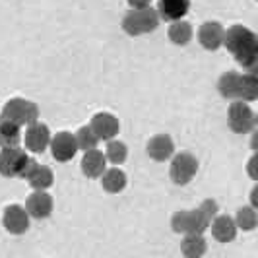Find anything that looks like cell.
I'll list each match as a JSON object with an SVG mask.
<instances>
[{"label":"cell","mask_w":258,"mask_h":258,"mask_svg":"<svg viewBox=\"0 0 258 258\" xmlns=\"http://www.w3.org/2000/svg\"><path fill=\"white\" fill-rule=\"evenodd\" d=\"M223 45L245 70L258 60V35L241 24H235L229 29H225Z\"/></svg>","instance_id":"cell-1"},{"label":"cell","mask_w":258,"mask_h":258,"mask_svg":"<svg viewBox=\"0 0 258 258\" xmlns=\"http://www.w3.org/2000/svg\"><path fill=\"white\" fill-rule=\"evenodd\" d=\"M208 250V243L204 235L200 233H188L181 241V252L184 258H202Z\"/></svg>","instance_id":"cell-16"},{"label":"cell","mask_w":258,"mask_h":258,"mask_svg":"<svg viewBox=\"0 0 258 258\" xmlns=\"http://www.w3.org/2000/svg\"><path fill=\"white\" fill-rule=\"evenodd\" d=\"M74 136H76L78 148H80V150H84V152L95 150V148H97V144H99V138H97V134L93 132V128H91L90 124H88V126H82Z\"/></svg>","instance_id":"cell-27"},{"label":"cell","mask_w":258,"mask_h":258,"mask_svg":"<svg viewBox=\"0 0 258 258\" xmlns=\"http://www.w3.org/2000/svg\"><path fill=\"white\" fill-rule=\"evenodd\" d=\"M167 37L175 45H186L192 39V26L188 22H184V20L173 22L167 29Z\"/></svg>","instance_id":"cell-21"},{"label":"cell","mask_w":258,"mask_h":258,"mask_svg":"<svg viewBox=\"0 0 258 258\" xmlns=\"http://www.w3.org/2000/svg\"><path fill=\"white\" fill-rule=\"evenodd\" d=\"M210 229H212V235H214V239L218 243H231L237 237V229L239 227L235 223V218L223 214V216H218L216 220L212 221Z\"/></svg>","instance_id":"cell-15"},{"label":"cell","mask_w":258,"mask_h":258,"mask_svg":"<svg viewBox=\"0 0 258 258\" xmlns=\"http://www.w3.org/2000/svg\"><path fill=\"white\" fill-rule=\"evenodd\" d=\"M51 154L52 157L58 161V163H68L74 159L76 152L80 150L76 142V136L68 130H62V132H56L51 140Z\"/></svg>","instance_id":"cell-6"},{"label":"cell","mask_w":258,"mask_h":258,"mask_svg":"<svg viewBox=\"0 0 258 258\" xmlns=\"http://www.w3.org/2000/svg\"><path fill=\"white\" fill-rule=\"evenodd\" d=\"M239 88H241V74H237L233 70L221 74L220 82H218V91L221 97H225L229 101L239 99Z\"/></svg>","instance_id":"cell-19"},{"label":"cell","mask_w":258,"mask_h":258,"mask_svg":"<svg viewBox=\"0 0 258 258\" xmlns=\"http://www.w3.org/2000/svg\"><path fill=\"white\" fill-rule=\"evenodd\" d=\"M105 157L113 163V165H122L128 157V146L120 140H109L107 148H105Z\"/></svg>","instance_id":"cell-24"},{"label":"cell","mask_w":258,"mask_h":258,"mask_svg":"<svg viewBox=\"0 0 258 258\" xmlns=\"http://www.w3.org/2000/svg\"><path fill=\"white\" fill-rule=\"evenodd\" d=\"M171 229L179 235H188V210L175 212L171 218Z\"/></svg>","instance_id":"cell-28"},{"label":"cell","mask_w":258,"mask_h":258,"mask_svg":"<svg viewBox=\"0 0 258 258\" xmlns=\"http://www.w3.org/2000/svg\"><path fill=\"white\" fill-rule=\"evenodd\" d=\"M250 148H252L254 152H258V128L252 132V138H250Z\"/></svg>","instance_id":"cell-34"},{"label":"cell","mask_w":258,"mask_h":258,"mask_svg":"<svg viewBox=\"0 0 258 258\" xmlns=\"http://www.w3.org/2000/svg\"><path fill=\"white\" fill-rule=\"evenodd\" d=\"M235 223L243 231H252V229H256L258 225V212L252 206L239 208V212L235 216Z\"/></svg>","instance_id":"cell-26"},{"label":"cell","mask_w":258,"mask_h":258,"mask_svg":"<svg viewBox=\"0 0 258 258\" xmlns=\"http://www.w3.org/2000/svg\"><path fill=\"white\" fill-rule=\"evenodd\" d=\"M190 10V0H159L157 14L165 22H179Z\"/></svg>","instance_id":"cell-14"},{"label":"cell","mask_w":258,"mask_h":258,"mask_svg":"<svg viewBox=\"0 0 258 258\" xmlns=\"http://www.w3.org/2000/svg\"><path fill=\"white\" fill-rule=\"evenodd\" d=\"M196 173H198V159L190 152H181V154L173 155L169 177L175 184H179V186L188 184L196 177Z\"/></svg>","instance_id":"cell-4"},{"label":"cell","mask_w":258,"mask_h":258,"mask_svg":"<svg viewBox=\"0 0 258 258\" xmlns=\"http://www.w3.org/2000/svg\"><path fill=\"white\" fill-rule=\"evenodd\" d=\"M200 208L206 212L210 218H212V221L218 218V210H220V206H218V202H216V200H212V198H206V200L200 204Z\"/></svg>","instance_id":"cell-30"},{"label":"cell","mask_w":258,"mask_h":258,"mask_svg":"<svg viewBox=\"0 0 258 258\" xmlns=\"http://www.w3.org/2000/svg\"><path fill=\"white\" fill-rule=\"evenodd\" d=\"M239 99L250 103L258 99V78L250 76V74H241V88H239Z\"/></svg>","instance_id":"cell-25"},{"label":"cell","mask_w":258,"mask_h":258,"mask_svg":"<svg viewBox=\"0 0 258 258\" xmlns=\"http://www.w3.org/2000/svg\"><path fill=\"white\" fill-rule=\"evenodd\" d=\"M27 103H29V101L24 99V97H14V99H10L8 103L4 105V109H2V113H0V118L24 126V124H26Z\"/></svg>","instance_id":"cell-17"},{"label":"cell","mask_w":258,"mask_h":258,"mask_svg":"<svg viewBox=\"0 0 258 258\" xmlns=\"http://www.w3.org/2000/svg\"><path fill=\"white\" fill-rule=\"evenodd\" d=\"M107 171V157L101 150H90L82 157V173L88 179H101L103 173Z\"/></svg>","instance_id":"cell-13"},{"label":"cell","mask_w":258,"mask_h":258,"mask_svg":"<svg viewBox=\"0 0 258 258\" xmlns=\"http://www.w3.org/2000/svg\"><path fill=\"white\" fill-rule=\"evenodd\" d=\"M198 43L206 51H218L225 43V27L220 22H204L198 29Z\"/></svg>","instance_id":"cell-10"},{"label":"cell","mask_w":258,"mask_h":258,"mask_svg":"<svg viewBox=\"0 0 258 258\" xmlns=\"http://www.w3.org/2000/svg\"><path fill=\"white\" fill-rule=\"evenodd\" d=\"M101 186L105 192L109 194H118L126 188V173L118 167L107 169L101 177Z\"/></svg>","instance_id":"cell-18"},{"label":"cell","mask_w":258,"mask_h":258,"mask_svg":"<svg viewBox=\"0 0 258 258\" xmlns=\"http://www.w3.org/2000/svg\"><path fill=\"white\" fill-rule=\"evenodd\" d=\"M246 175H248L252 181L258 182V152L252 154V157L246 161Z\"/></svg>","instance_id":"cell-31"},{"label":"cell","mask_w":258,"mask_h":258,"mask_svg":"<svg viewBox=\"0 0 258 258\" xmlns=\"http://www.w3.org/2000/svg\"><path fill=\"white\" fill-rule=\"evenodd\" d=\"M52 208H54V202H52V196L47 190H35L27 196L26 200V210L29 214V218L33 220H45L52 214Z\"/></svg>","instance_id":"cell-9"},{"label":"cell","mask_w":258,"mask_h":258,"mask_svg":"<svg viewBox=\"0 0 258 258\" xmlns=\"http://www.w3.org/2000/svg\"><path fill=\"white\" fill-rule=\"evenodd\" d=\"M210 225H212V218L200 206L194 208V210H188V233L204 235V231Z\"/></svg>","instance_id":"cell-23"},{"label":"cell","mask_w":258,"mask_h":258,"mask_svg":"<svg viewBox=\"0 0 258 258\" xmlns=\"http://www.w3.org/2000/svg\"><path fill=\"white\" fill-rule=\"evenodd\" d=\"M51 128L41 120L31 124V126H27L26 134H24V144H26V148L31 154H43L51 146Z\"/></svg>","instance_id":"cell-8"},{"label":"cell","mask_w":258,"mask_h":258,"mask_svg":"<svg viewBox=\"0 0 258 258\" xmlns=\"http://www.w3.org/2000/svg\"><path fill=\"white\" fill-rule=\"evenodd\" d=\"M250 206L258 212V184L250 190Z\"/></svg>","instance_id":"cell-33"},{"label":"cell","mask_w":258,"mask_h":258,"mask_svg":"<svg viewBox=\"0 0 258 258\" xmlns=\"http://www.w3.org/2000/svg\"><path fill=\"white\" fill-rule=\"evenodd\" d=\"M148 155L154 159V161H167V159H173L175 155V142L169 134H155L148 140Z\"/></svg>","instance_id":"cell-12"},{"label":"cell","mask_w":258,"mask_h":258,"mask_svg":"<svg viewBox=\"0 0 258 258\" xmlns=\"http://www.w3.org/2000/svg\"><path fill=\"white\" fill-rule=\"evenodd\" d=\"M227 124L235 134H248L256 126V115L250 111L248 103L235 99L227 109Z\"/></svg>","instance_id":"cell-3"},{"label":"cell","mask_w":258,"mask_h":258,"mask_svg":"<svg viewBox=\"0 0 258 258\" xmlns=\"http://www.w3.org/2000/svg\"><path fill=\"white\" fill-rule=\"evenodd\" d=\"M2 225L10 235H24L29 229V214H27L26 206L10 204L4 208Z\"/></svg>","instance_id":"cell-7"},{"label":"cell","mask_w":258,"mask_h":258,"mask_svg":"<svg viewBox=\"0 0 258 258\" xmlns=\"http://www.w3.org/2000/svg\"><path fill=\"white\" fill-rule=\"evenodd\" d=\"M27 182H29V186L35 188V190H49L52 186V182H54V173H52L51 167H47V165H39V167L33 171V175L27 179Z\"/></svg>","instance_id":"cell-22"},{"label":"cell","mask_w":258,"mask_h":258,"mask_svg":"<svg viewBox=\"0 0 258 258\" xmlns=\"http://www.w3.org/2000/svg\"><path fill=\"white\" fill-rule=\"evenodd\" d=\"M126 2H128V6L132 10H142V8H148V6H150L152 0H126Z\"/></svg>","instance_id":"cell-32"},{"label":"cell","mask_w":258,"mask_h":258,"mask_svg":"<svg viewBox=\"0 0 258 258\" xmlns=\"http://www.w3.org/2000/svg\"><path fill=\"white\" fill-rule=\"evenodd\" d=\"M90 126L93 128V132L97 134L99 140H115L116 134L120 132V122L113 113H97L91 118Z\"/></svg>","instance_id":"cell-11"},{"label":"cell","mask_w":258,"mask_h":258,"mask_svg":"<svg viewBox=\"0 0 258 258\" xmlns=\"http://www.w3.org/2000/svg\"><path fill=\"white\" fill-rule=\"evenodd\" d=\"M159 22H161V18L152 6L142 8V10H130L122 18V31L130 37H138V35L157 29Z\"/></svg>","instance_id":"cell-2"},{"label":"cell","mask_w":258,"mask_h":258,"mask_svg":"<svg viewBox=\"0 0 258 258\" xmlns=\"http://www.w3.org/2000/svg\"><path fill=\"white\" fill-rule=\"evenodd\" d=\"M22 126L0 118V148H20Z\"/></svg>","instance_id":"cell-20"},{"label":"cell","mask_w":258,"mask_h":258,"mask_svg":"<svg viewBox=\"0 0 258 258\" xmlns=\"http://www.w3.org/2000/svg\"><path fill=\"white\" fill-rule=\"evenodd\" d=\"M256 128H258V113H256Z\"/></svg>","instance_id":"cell-35"},{"label":"cell","mask_w":258,"mask_h":258,"mask_svg":"<svg viewBox=\"0 0 258 258\" xmlns=\"http://www.w3.org/2000/svg\"><path fill=\"white\" fill-rule=\"evenodd\" d=\"M29 155L22 148H0V175L12 179L22 175Z\"/></svg>","instance_id":"cell-5"},{"label":"cell","mask_w":258,"mask_h":258,"mask_svg":"<svg viewBox=\"0 0 258 258\" xmlns=\"http://www.w3.org/2000/svg\"><path fill=\"white\" fill-rule=\"evenodd\" d=\"M35 122H39V107H37V103L29 101V103H27V111H26V124L31 126V124H35Z\"/></svg>","instance_id":"cell-29"}]
</instances>
